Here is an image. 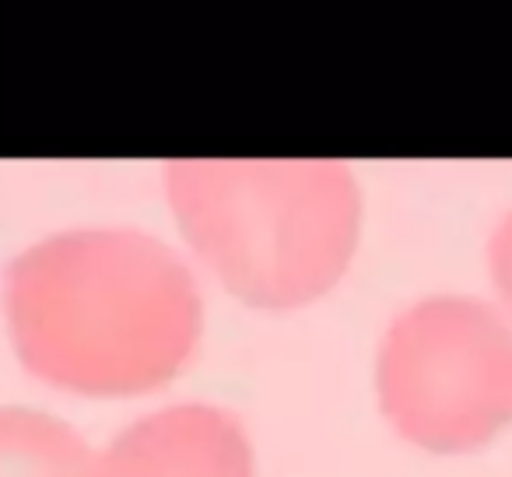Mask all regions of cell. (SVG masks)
<instances>
[{
	"label": "cell",
	"instance_id": "obj_1",
	"mask_svg": "<svg viewBox=\"0 0 512 477\" xmlns=\"http://www.w3.org/2000/svg\"><path fill=\"white\" fill-rule=\"evenodd\" d=\"M4 309L25 369L85 397L165 386L204 327L190 267L137 228H74L29 246L8 267Z\"/></svg>",
	"mask_w": 512,
	"mask_h": 477
},
{
	"label": "cell",
	"instance_id": "obj_2",
	"mask_svg": "<svg viewBox=\"0 0 512 477\" xmlns=\"http://www.w3.org/2000/svg\"><path fill=\"white\" fill-rule=\"evenodd\" d=\"M162 179L186 243L249 306H309L351 267L362 190L344 162L183 158Z\"/></svg>",
	"mask_w": 512,
	"mask_h": 477
},
{
	"label": "cell",
	"instance_id": "obj_3",
	"mask_svg": "<svg viewBox=\"0 0 512 477\" xmlns=\"http://www.w3.org/2000/svg\"><path fill=\"white\" fill-rule=\"evenodd\" d=\"M386 421L428 453H470L512 421V327L463 295L414 302L376 358Z\"/></svg>",
	"mask_w": 512,
	"mask_h": 477
},
{
	"label": "cell",
	"instance_id": "obj_4",
	"mask_svg": "<svg viewBox=\"0 0 512 477\" xmlns=\"http://www.w3.org/2000/svg\"><path fill=\"white\" fill-rule=\"evenodd\" d=\"M99 477H253V446L235 414L172 404L130 421L99 453Z\"/></svg>",
	"mask_w": 512,
	"mask_h": 477
},
{
	"label": "cell",
	"instance_id": "obj_5",
	"mask_svg": "<svg viewBox=\"0 0 512 477\" xmlns=\"http://www.w3.org/2000/svg\"><path fill=\"white\" fill-rule=\"evenodd\" d=\"M0 477H99V453L53 414L0 407Z\"/></svg>",
	"mask_w": 512,
	"mask_h": 477
},
{
	"label": "cell",
	"instance_id": "obj_6",
	"mask_svg": "<svg viewBox=\"0 0 512 477\" xmlns=\"http://www.w3.org/2000/svg\"><path fill=\"white\" fill-rule=\"evenodd\" d=\"M488 271H491V285H495L502 306L512 316V211L491 232L488 243Z\"/></svg>",
	"mask_w": 512,
	"mask_h": 477
}]
</instances>
